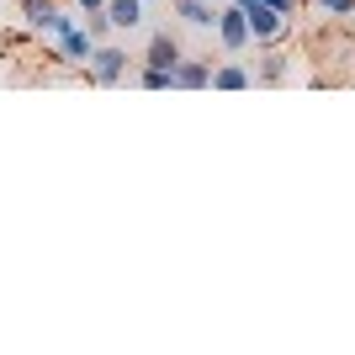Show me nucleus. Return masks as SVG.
<instances>
[{"mask_svg":"<svg viewBox=\"0 0 355 355\" xmlns=\"http://www.w3.org/2000/svg\"><path fill=\"white\" fill-rule=\"evenodd\" d=\"M254 74L244 69V64H234V53H228V64H212V90H250Z\"/></svg>","mask_w":355,"mask_h":355,"instance_id":"8","label":"nucleus"},{"mask_svg":"<svg viewBox=\"0 0 355 355\" xmlns=\"http://www.w3.org/2000/svg\"><path fill=\"white\" fill-rule=\"evenodd\" d=\"M74 6H80V11H101L106 0H74Z\"/></svg>","mask_w":355,"mask_h":355,"instance_id":"16","label":"nucleus"},{"mask_svg":"<svg viewBox=\"0 0 355 355\" xmlns=\"http://www.w3.org/2000/svg\"><path fill=\"white\" fill-rule=\"evenodd\" d=\"M21 16H27L37 32H48V37H59V32H69V27H74V16H69V11H59L53 0H21Z\"/></svg>","mask_w":355,"mask_h":355,"instance_id":"3","label":"nucleus"},{"mask_svg":"<svg viewBox=\"0 0 355 355\" xmlns=\"http://www.w3.org/2000/svg\"><path fill=\"white\" fill-rule=\"evenodd\" d=\"M266 6H270V11H276V16H286V21H292V16H297V6H302V0H266Z\"/></svg>","mask_w":355,"mask_h":355,"instance_id":"15","label":"nucleus"},{"mask_svg":"<svg viewBox=\"0 0 355 355\" xmlns=\"http://www.w3.org/2000/svg\"><path fill=\"white\" fill-rule=\"evenodd\" d=\"M128 69H133V59H128L122 48L96 43V53H90V80H96V85H122V80H128Z\"/></svg>","mask_w":355,"mask_h":355,"instance_id":"1","label":"nucleus"},{"mask_svg":"<svg viewBox=\"0 0 355 355\" xmlns=\"http://www.w3.org/2000/svg\"><path fill=\"white\" fill-rule=\"evenodd\" d=\"M138 80H144L148 90H175V69H154V64H144Z\"/></svg>","mask_w":355,"mask_h":355,"instance_id":"12","label":"nucleus"},{"mask_svg":"<svg viewBox=\"0 0 355 355\" xmlns=\"http://www.w3.org/2000/svg\"><path fill=\"white\" fill-rule=\"evenodd\" d=\"M324 16H355V0H318Z\"/></svg>","mask_w":355,"mask_h":355,"instance_id":"14","label":"nucleus"},{"mask_svg":"<svg viewBox=\"0 0 355 355\" xmlns=\"http://www.w3.org/2000/svg\"><path fill=\"white\" fill-rule=\"evenodd\" d=\"M244 21H250V37H254L260 48H270V43H276V37L286 32V16H276V11L266 6V0H254V6H244Z\"/></svg>","mask_w":355,"mask_h":355,"instance_id":"4","label":"nucleus"},{"mask_svg":"<svg viewBox=\"0 0 355 355\" xmlns=\"http://www.w3.org/2000/svg\"><path fill=\"white\" fill-rule=\"evenodd\" d=\"M144 6H148V0H144Z\"/></svg>","mask_w":355,"mask_h":355,"instance_id":"17","label":"nucleus"},{"mask_svg":"<svg viewBox=\"0 0 355 355\" xmlns=\"http://www.w3.org/2000/svg\"><path fill=\"white\" fill-rule=\"evenodd\" d=\"M90 53H96V37H90L80 21H74L69 32H59V53L53 59H74V64H90Z\"/></svg>","mask_w":355,"mask_h":355,"instance_id":"6","label":"nucleus"},{"mask_svg":"<svg viewBox=\"0 0 355 355\" xmlns=\"http://www.w3.org/2000/svg\"><path fill=\"white\" fill-rule=\"evenodd\" d=\"M180 59H186V48H180V37H175V32H154V37H148L144 64H154V69H175Z\"/></svg>","mask_w":355,"mask_h":355,"instance_id":"5","label":"nucleus"},{"mask_svg":"<svg viewBox=\"0 0 355 355\" xmlns=\"http://www.w3.org/2000/svg\"><path fill=\"white\" fill-rule=\"evenodd\" d=\"M85 32L96 37V43H101L106 32H112V16H106V6H101V11H85Z\"/></svg>","mask_w":355,"mask_h":355,"instance_id":"13","label":"nucleus"},{"mask_svg":"<svg viewBox=\"0 0 355 355\" xmlns=\"http://www.w3.org/2000/svg\"><path fill=\"white\" fill-rule=\"evenodd\" d=\"M212 32H218L223 53H234V59L254 43V37H250V21H244V6H223V11H218V27H212Z\"/></svg>","mask_w":355,"mask_h":355,"instance_id":"2","label":"nucleus"},{"mask_svg":"<svg viewBox=\"0 0 355 355\" xmlns=\"http://www.w3.org/2000/svg\"><path fill=\"white\" fill-rule=\"evenodd\" d=\"M106 16H112V27H138L144 21V0H106Z\"/></svg>","mask_w":355,"mask_h":355,"instance_id":"10","label":"nucleus"},{"mask_svg":"<svg viewBox=\"0 0 355 355\" xmlns=\"http://www.w3.org/2000/svg\"><path fill=\"white\" fill-rule=\"evenodd\" d=\"M175 16L186 27H218V6L212 0H175Z\"/></svg>","mask_w":355,"mask_h":355,"instance_id":"9","label":"nucleus"},{"mask_svg":"<svg viewBox=\"0 0 355 355\" xmlns=\"http://www.w3.org/2000/svg\"><path fill=\"white\" fill-rule=\"evenodd\" d=\"M286 74H292V59H286V53H276V48H270L266 59H260V80H286Z\"/></svg>","mask_w":355,"mask_h":355,"instance_id":"11","label":"nucleus"},{"mask_svg":"<svg viewBox=\"0 0 355 355\" xmlns=\"http://www.w3.org/2000/svg\"><path fill=\"white\" fill-rule=\"evenodd\" d=\"M212 85V59H180L175 64V90H202Z\"/></svg>","mask_w":355,"mask_h":355,"instance_id":"7","label":"nucleus"}]
</instances>
